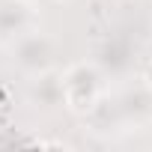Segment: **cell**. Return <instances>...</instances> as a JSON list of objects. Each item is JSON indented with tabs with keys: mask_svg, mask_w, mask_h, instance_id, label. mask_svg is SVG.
I'll return each mask as SVG.
<instances>
[{
	"mask_svg": "<svg viewBox=\"0 0 152 152\" xmlns=\"http://www.w3.org/2000/svg\"><path fill=\"white\" fill-rule=\"evenodd\" d=\"M63 93H66V104L75 113H90L102 102V75L93 66L81 63L63 78Z\"/></svg>",
	"mask_w": 152,
	"mask_h": 152,
	"instance_id": "obj_1",
	"label": "cell"
},
{
	"mask_svg": "<svg viewBox=\"0 0 152 152\" xmlns=\"http://www.w3.org/2000/svg\"><path fill=\"white\" fill-rule=\"evenodd\" d=\"M12 60L27 72V75H42L51 69V60H54V42L36 27L24 36H18L12 42Z\"/></svg>",
	"mask_w": 152,
	"mask_h": 152,
	"instance_id": "obj_2",
	"label": "cell"
},
{
	"mask_svg": "<svg viewBox=\"0 0 152 152\" xmlns=\"http://www.w3.org/2000/svg\"><path fill=\"white\" fill-rule=\"evenodd\" d=\"M113 104L119 110L122 125H134V128L149 125L152 122V84L149 81H140L134 87H125Z\"/></svg>",
	"mask_w": 152,
	"mask_h": 152,
	"instance_id": "obj_3",
	"label": "cell"
},
{
	"mask_svg": "<svg viewBox=\"0 0 152 152\" xmlns=\"http://www.w3.org/2000/svg\"><path fill=\"white\" fill-rule=\"evenodd\" d=\"M36 9L30 0H0V42H15L36 30Z\"/></svg>",
	"mask_w": 152,
	"mask_h": 152,
	"instance_id": "obj_4",
	"label": "cell"
},
{
	"mask_svg": "<svg viewBox=\"0 0 152 152\" xmlns=\"http://www.w3.org/2000/svg\"><path fill=\"white\" fill-rule=\"evenodd\" d=\"M30 99L36 102V107H54V104H66V93H63V81H57V75L42 72V75H33L30 81Z\"/></svg>",
	"mask_w": 152,
	"mask_h": 152,
	"instance_id": "obj_5",
	"label": "cell"
}]
</instances>
